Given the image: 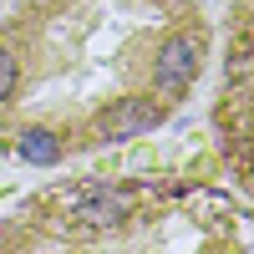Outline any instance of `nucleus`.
<instances>
[{
	"mask_svg": "<svg viewBox=\"0 0 254 254\" xmlns=\"http://www.w3.org/2000/svg\"><path fill=\"white\" fill-rule=\"evenodd\" d=\"M66 203H71V214H76L81 224H92V229H112V224L127 219V208H132V198H127L122 188H107V183H87V188H76Z\"/></svg>",
	"mask_w": 254,
	"mask_h": 254,
	"instance_id": "3",
	"label": "nucleus"
},
{
	"mask_svg": "<svg viewBox=\"0 0 254 254\" xmlns=\"http://www.w3.org/2000/svg\"><path fill=\"white\" fill-rule=\"evenodd\" d=\"M15 153L26 163H36V168H56L61 163V137L51 132V127H26L20 142H15Z\"/></svg>",
	"mask_w": 254,
	"mask_h": 254,
	"instance_id": "4",
	"label": "nucleus"
},
{
	"mask_svg": "<svg viewBox=\"0 0 254 254\" xmlns=\"http://www.w3.org/2000/svg\"><path fill=\"white\" fill-rule=\"evenodd\" d=\"M158 122H163V107H158V102H147V97H117L112 107H102L97 137L127 142V137H142L147 127H158Z\"/></svg>",
	"mask_w": 254,
	"mask_h": 254,
	"instance_id": "1",
	"label": "nucleus"
},
{
	"mask_svg": "<svg viewBox=\"0 0 254 254\" xmlns=\"http://www.w3.org/2000/svg\"><path fill=\"white\" fill-rule=\"evenodd\" d=\"M15 76H20V71H15V56H10L5 46H0V102H5V97L15 92Z\"/></svg>",
	"mask_w": 254,
	"mask_h": 254,
	"instance_id": "5",
	"label": "nucleus"
},
{
	"mask_svg": "<svg viewBox=\"0 0 254 254\" xmlns=\"http://www.w3.org/2000/svg\"><path fill=\"white\" fill-rule=\"evenodd\" d=\"M153 76H158V92H168V97L188 92L193 76H198V41L193 36H168L163 46H158Z\"/></svg>",
	"mask_w": 254,
	"mask_h": 254,
	"instance_id": "2",
	"label": "nucleus"
}]
</instances>
